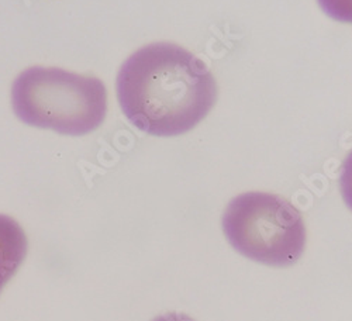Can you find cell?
I'll use <instances>...</instances> for the list:
<instances>
[{"mask_svg":"<svg viewBox=\"0 0 352 321\" xmlns=\"http://www.w3.org/2000/svg\"><path fill=\"white\" fill-rule=\"evenodd\" d=\"M27 250L23 227L13 217L0 214V294L23 265Z\"/></svg>","mask_w":352,"mask_h":321,"instance_id":"4","label":"cell"},{"mask_svg":"<svg viewBox=\"0 0 352 321\" xmlns=\"http://www.w3.org/2000/svg\"><path fill=\"white\" fill-rule=\"evenodd\" d=\"M320 8L336 21L352 24V0H317Z\"/></svg>","mask_w":352,"mask_h":321,"instance_id":"5","label":"cell"},{"mask_svg":"<svg viewBox=\"0 0 352 321\" xmlns=\"http://www.w3.org/2000/svg\"><path fill=\"white\" fill-rule=\"evenodd\" d=\"M153 321H196L192 317H189L185 313H178V311H170V313H165L162 316H158L157 318H154Z\"/></svg>","mask_w":352,"mask_h":321,"instance_id":"7","label":"cell"},{"mask_svg":"<svg viewBox=\"0 0 352 321\" xmlns=\"http://www.w3.org/2000/svg\"><path fill=\"white\" fill-rule=\"evenodd\" d=\"M12 106L17 118L28 126L64 135H85L103 124L107 91L104 83L92 75L33 67L16 78Z\"/></svg>","mask_w":352,"mask_h":321,"instance_id":"2","label":"cell"},{"mask_svg":"<svg viewBox=\"0 0 352 321\" xmlns=\"http://www.w3.org/2000/svg\"><path fill=\"white\" fill-rule=\"evenodd\" d=\"M223 230L241 255L270 267H290L306 247L300 212L285 197L247 192L234 197L223 214Z\"/></svg>","mask_w":352,"mask_h":321,"instance_id":"3","label":"cell"},{"mask_svg":"<svg viewBox=\"0 0 352 321\" xmlns=\"http://www.w3.org/2000/svg\"><path fill=\"white\" fill-rule=\"evenodd\" d=\"M116 89L130 123L155 137L193 130L217 100V83L208 65L173 43L148 44L130 55Z\"/></svg>","mask_w":352,"mask_h":321,"instance_id":"1","label":"cell"},{"mask_svg":"<svg viewBox=\"0 0 352 321\" xmlns=\"http://www.w3.org/2000/svg\"><path fill=\"white\" fill-rule=\"evenodd\" d=\"M340 190L346 208L352 212V150L346 154L340 172Z\"/></svg>","mask_w":352,"mask_h":321,"instance_id":"6","label":"cell"}]
</instances>
